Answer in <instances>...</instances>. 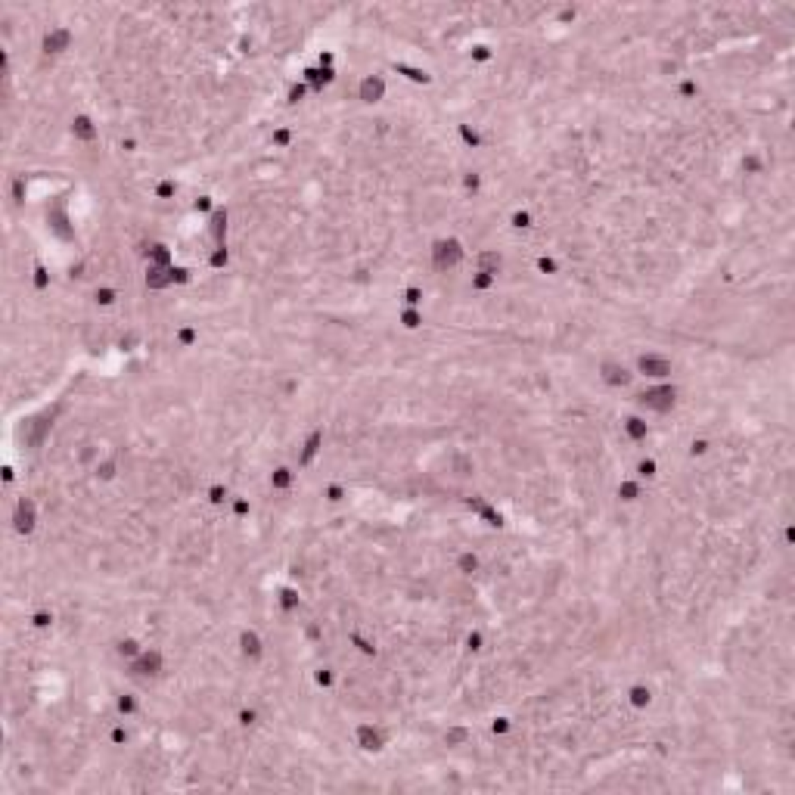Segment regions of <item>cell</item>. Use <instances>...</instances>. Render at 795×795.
<instances>
[{"instance_id": "2", "label": "cell", "mask_w": 795, "mask_h": 795, "mask_svg": "<svg viewBox=\"0 0 795 795\" xmlns=\"http://www.w3.org/2000/svg\"><path fill=\"white\" fill-rule=\"evenodd\" d=\"M637 364H640V370H643L646 376H652V379H665V376H671V361H665V357H659V355H643Z\"/></svg>"}, {"instance_id": "3", "label": "cell", "mask_w": 795, "mask_h": 795, "mask_svg": "<svg viewBox=\"0 0 795 795\" xmlns=\"http://www.w3.org/2000/svg\"><path fill=\"white\" fill-rule=\"evenodd\" d=\"M382 93H386V81H382L379 75H367V78L361 81V100L364 102L382 100Z\"/></svg>"}, {"instance_id": "1", "label": "cell", "mask_w": 795, "mask_h": 795, "mask_svg": "<svg viewBox=\"0 0 795 795\" xmlns=\"http://www.w3.org/2000/svg\"><path fill=\"white\" fill-rule=\"evenodd\" d=\"M460 261H463V246H460L457 240H441L435 242L432 249V267L438 274H447L454 271V267H460Z\"/></svg>"}, {"instance_id": "4", "label": "cell", "mask_w": 795, "mask_h": 795, "mask_svg": "<svg viewBox=\"0 0 795 795\" xmlns=\"http://www.w3.org/2000/svg\"><path fill=\"white\" fill-rule=\"evenodd\" d=\"M16 525H19V531H31V525H35V506H31V500H19Z\"/></svg>"}]
</instances>
